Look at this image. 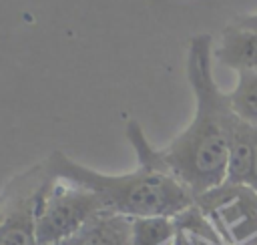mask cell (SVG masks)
Here are the masks:
<instances>
[{
    "mask_svg": "<svg viewBox=\"0 0 257 245\" xmlns=\"http://www.w3.org/2000/svg\"><path fill=\"white\" fill-rule=\"evenodd\" d=\"M213 36H191L187 46L185 72L195 96L191 122L163 149L161 163L197 199L225 183L229 157V129L235 112L229 94L219 88L213 76Z\"/></svg>",
    "mask_w": 257,
    "mask_h": 245,
    "instance_id": "1",
    "label": "cell"
},
{
    "mask_svg": "<svg viewBox=\"0 0 257 245\" xmlns=\"http://www.w3.org/2000/svg\"><path fill=\"white\" fill-rule=\"evenodd\" d=\"M44 167L48 175L92 191L100 199L104 211L131 219L177 217L195 203L189 189L173 175L145 165H137L131 173L106 175L76 163L62 151H54L44 161Z\"/></svg>",
    "mask_w": 257,
    "mask_h": 245,
    "instance_id": "2",
    "label": "cell"
},
{
    "mask_svg": "<svg viewBox=\"0 0 257 245\" xmlns=\"http://www.w3.org/2000/svg\"><path fill=\"white\" fill-rule=\"evenodd\" d=\"M102 211L104 207L92 191L50 175L38 195V245H54L76 237Z\"/></svg>",
    "mask_w": 257,
    "mask_h": 245,
    "instance_id": "3",
    "label": "cell"
},
{
    "mask_svg": "<svg viewBox=\"0 0 257 245\" xmlns=\"http://www.w3.org/2000/svg\"><path fill=\"white\" fill-rule=\"evenodd\" d=\"M195 203L213 221L225 245H257V193L247 183H223Z\"/></svg>",
    "mask_w": 257,
    "mask_h": 245,
    "instance_id": "4",
    "label": "cell"
},
{
    "mask_svg": "<svg viewBox=\"0 0 257 245\" xmlns=\"http://www.w3.org/2000/svg\"><path fill=\"white\" fill-rule=\"evenodd\" d=\"M44 165H36L26 173L16 175L4 189L8 211L0 227V245H38L36 237V207L38 195L48 181Z\"/></svg>",
    "mask_w": 257,
    "mask_h": 245,
    "instance_id": "5",
    "label": "cell"
},
{
    "mask_svg": "<svg viewBox=\"0 0 257 245\" xmlns=\"http://www.w3.org/2000/svg\"><path fill=\"white\" fill-rule=\"evenodd\" d=\"M217 62L239 70L257 72V30L235 26L233 22L221 32L217 46L213 48Z\"/></svg>",
    "mask_w": 257,
    "mask_h": 245,
    "instance_id": "6",
    "label": "cell"
},
{
    "mask_svg": "<svg viewBox=\"0 0 257 245\" xmlns=\"http://www.w3.org/2000/svg\"><path fill=\"white\" fill-rule=\"evenodd\" d=\"M76 245H133V219L102 211L76 235Z\"/></svg>",
    "mask_w": 257,
    "mask_h": 245,
    "instance_id": "7",
    "label": "cell"
},
{
    "mask_svg": "<svg viewBox=\"0 0 257 245\" xmlns=\"http://www.w3.org/2000/svg\"><path fill=\"white\" fill-rule=\"evenodd\" d=\"M253 139L255 127L235 114L229 129V157L225 183H247L253 165Z\"/></svg>",
    "mask_w": 257,
    "mask_h": 245,
    "instance_id": "8",
    "label": "cell"
},
{
    "mask_svg": "<svg viewBox=\"0 0 257 245\" xmlns=\"http://www.w3.org/2000/svg\"><path fill=\"white\" fill-rule=\"evenodd\" d=\"M229 94V102L233 112L249 122L251 127H257V72L255 70H239L237 72V84Z\"/></svg>",
    "mask_w": 257,
    "mask_h": 245,
    "instance_id": "9",
    "label": "cell"
},
{
    "mask_svg": "<svg viewBox=\"0 0 257 245\" xmlns=\"http://www.w3.org/2000/svg\"><path fill=\"white\" fill-rule=\"evenodd\" d=\"M177 235L173 217H135L133 245H169Z\"/></svg>",
    "mask_w": 257,
    "mask_h": 245,
    "instance_id": "10",
    "label": "cell"
},
{
    "mask_svg": "<svg viewBox=\"0 0 257 245\" xmlns=\"http://www.w3.org/2000/svg\"><path fill=\"white\" fill-rule=\"evenodd\" d=\"M173 219H175L177 229L187 233L195 241H203V243H211V245H225L219 231L215 229L213 221L207 217V213L197 203H193L191 207H187Z\"/></svg>",
    "mask_w": 257,
    "mask_h": 245,
    "instance_id": "11",
    "label": "cell"
},
{
    "mask_svg": "<svg viewBox=\"0 0 257 245\" xmlns=\"http://www.w3.org/2000/svg\"><path fill=\"white\" fill-rule=\"evenodd\" d=\"M247 185L257 193V127H255V139H253V165H251V173H249Z\"/></svg>",
    "mask_w": 257,
    "mask_h": 245,
    "instance_id": "12",
    "label": "cell"
},
{
    "mask_svg": "<svg viewBox=\"0 0 257 245\" xmlns=\"http://www.w3.org/2000/svg\"><path fill=\"white\" fill-rule=\"evenodd\" d=\"M235 26H241V28H251V30H257V12L253 14H243V16H237L235 20H231Z\"/></svg>",
    "mask_w": 257,
    "mask_h": 245,
    "instance_id": "13",
    "label": "cell"
},
{
    "mask_svg": "<svg viewBox=\"0 0 257 245\" xmlns=\"http://www.w3.org/2000/svg\"><path fill=\"white\" fill-rule=\"evenodd\" d=\"M169 245H197V243H195L193 237H189L187 233H183V231L177 229V235L173 237V241H171Z\"/></svg>",
    "mask_w": 257,
    "mask_h": 245,
    "instance_id": "14",
    "label": "cell"
},
{
    "mask_svg": "<svg viewBox=\"0 0 257 245\" xmlns=\"http://www.w3.org/2000/svg\"><path fill=\"white\" fill-rule=\"evenodd\" d=\"M6 211H8V199H6V193L2 191V193H0V227H2V223H4Z\"/></svg>",
    "mask_w": 257,
    "mask_h": 245,
    "instance_id": "15",
    "label": "cell"
},
{
    "mask_svg": "<svg viewBox=\"0 0 257 245\" xmlns=\"http://www.w3.org/2000/svg\"><path fill=\"white\" fill-rule=\"evenodd\" d=\"M54 245H76V237H72L68 241H62V243H54Z\"/></svg>",
    "mask_w": 257,
    "mask_h": 245,
    "instance_id": "16",
    "label": "cell"
}]
</instances>
